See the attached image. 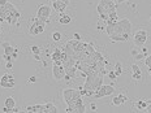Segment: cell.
Here are the masks:
<instances>
[{
	"label": "cell",
	"mask_w": 151,
	"mask_h": 113,
	"mask_svg": "<svg viewBox=\"0 0 151 113\" xmlns=\"http://www.w3.org/2000/svg\"><path fill=\"white\" fill-rule=\"evenodd\" d=\"M113 70H115V73L117 74V77L122 74V65H121L120 61H117V62L115 64V68H113Z\"/></svg>",
	"instance_id": "24"
},
{
	"label": "cell",
	"mask_w": 151,
	"mask_h": 113,
	"mask_svg": "<svg viewBox=\"0 0 151 113\" xmlns=\"http://www.w3.org/2000/svg\"><path fill=\"white\" fill-rule=\"evenodd\" d=\"M61 55H63V49H60V48H55V51H53V52H52V55H51L52 61L61 60Z\"/></svg>",
	"instance_id": "19"
},
{
	"label": "cell",
	"mask_w": 151,
	"mask_h": 113,
	"mask_svg": "<svg viewBox=\"0 0 151 113\" xmlns=\"http://www.w3.org/2000/svg\"><path fill=\"white\" fill-rule=\"evenodd\" d=\"M124 1H128V0H117V4H121V3H124Z\"/></svg>",
	"instance_id": "40"
},
{
	"label": "cell",
	"mask_w": 151,
	"mask_h": 113,
	"mask_svg": "<svg viewBox=\"0 0 151 113\" xmlns=\"http://www.w3.org/2000/svg\"><path fill=\"white\" fill-rule=\"evenodd\" d=\"M50 16H51V7H50V5H46V4L39 5L38 12H37V18L45 21V22H48Z\"/></svg>",
	"instance_id": "9"
},
{
	"label": "cell",
	"mask_w": 151,
	"mask_h": 113,
	"mask_svg": "<svg viewBox=\"0 0 151 113\" xmlns=\"http://www.w3.org/2000/svg\"><path fill=\"white\" fill-rule=\"evenodd\" d=\"M103 77L100 73H90L86 75V81L83 84V90L81 91L82 96H93L94 92L103 84Z\"/></svg>",
	"instance_id": "2"
},
{
	"label": "cell",
	"mask_w": 151,
	"mask_h": 113,
	"mask_svg": "<svg viewBox=\"0 0 151 113\" xmlns=\"http://www.w3.org/2000/svg\"><path fill=\"white\" fill-rule=\"evenodd\" d=\"M141 48H142V53H143V55H145V56H147V49L145 48V47H141Z\"/></svg>",
	"instance_id": "36"
},
{
	"label": "cell",
	"mask_w": 151,
	"mask_h": 113,
	"mask_svg": "<svg viewBox=\"0 0 151 113\" xmlns=\"http://www.w3.org/2000/svg\"><path fill=\"white\" fill-rule=\"evenodd\" d=\"M52 74H53V77H55V79H58V81H61V79H64V78H65L67 72H65L64 67H63V61L61 60L53 61Z\"/></svg>",
	"instance_id": "8"
},
{
	"label": "cell",
	"mask_w": 151,
	"mask_h": 113,
	"mask_svg": "<svg viewBox=\"0 0 151 113\" xmlns=\"http://www.w3.org/2000/svg\"><path fill=\"white\" fill-rule=\"evenodd\" d=\"M14 84H16V81H14L13 74L5 73V74H3L1 78H0V86L4 87V89H13Z\"/></svg>",
	"instance_id": "11"
},
{
	"label": "cell",
	"mask_w": 151,
	"mask_h": 113,
	"mask_svg": "<svg viewBox=\"0 0 151 113\" xmlns=\"http://www.w3.org/2000/svg\"><path fill=\"white\" fill-rule=\"evenodd\" d=\"M130 34H122V35H109L112 42H128Z\"/></svg>",
	"instance_id": "17"
},
{
	"label": "cell",
	"mask_w": 151,
	"mask_h": 113,
	"mask_svg": "<svg viewBox=\"0 0 151 113\" xmlns=\"http://www.w3.org/2000/svg\"><path fill=\"white\" fill-rule=\"evenodd\" d=\"M12 67H13V64H12L11 61H7V64H5V68H7V69H11Z\"/></svg>",
	"instance_id": "33"
},
{
	"label": "cell",
	"mask_w": 151,
	"mask_h": 113,
	"mask_svg": "<svg viewBox=\"0 0 151 113\" xmlns=\"http://www.w3.org/2000/svg\"><path fill=\"white\" fill-rule=\"evenodd\" d=\"M132 72H133V79H136V81L142 79V72H141V68L137 64L132 65Z\"/></svg>",
	"instance_id": "16"
},
{
	"label": "cell",
	"mask_w": 151,
	"mask_h": 113,
	"mask_svg": "<svg viewBox=\"0 0 151 113\" xmlns=\"http://www.w3.org/2000/svg\"><path fill=\"white\" fill-rule=\"evenodd\" d=\"M90 109H91V111H95V109H96V105L94 104V103H91V104H90Z\"/></svg>",
	"instance_id": "35"
},
{
	"label": "cell",
	"mask_w": 151,
	"mask_h": 113,
	"mask_svg": "<svg viewBox=\"0 0 151 113\" xmlns=\"http://www.w3.org/2000/svg\"><path fill=\"white\" fill-rule=\"evenodd\" d=\"M133 42L137 47H143V44L147 42V31L146 30H138L134 33Z\"/></svg>",
	"instance_id": "10"
},
{
	"label": "cell",
	"mask_w": 151,
	"mask_h": 113,
	"mask_svg": "<svg viewBox=\"0 0 151 113\" xmlns=\"http://www.w3.org/2000/svg\"><path fill=\"white\" fill-rule=\"evenodd\" d=\"M7 0H0V5H5V4H7Z\"/></svg>",
	"instance_id": "37"
},
{
	"label": "cell",
	"mask_w": 151,
	"mask_h": 113,
	"mask_svg": "<svg viewBox=\"0 0 151 113\" xmlns=\"http://www.w3.org/2000/svg\"><path fill=\"white\" fill-rule=\"evenodd\" d=\"M128 100L129 99H128L127 95H124V94H119L117 96H115V98L112 99V104L116 105V107H119V105H122L124 103H127Z\"/></svg>",
	"instance_id": "15"
},
{
	"label": "cell",
	"mask_w": 151,
	"mask_h": 113,
	"mask_svg": "<svg viewBox=\"0 0 151 113\" xmlns=\"http://www.w3.org/2000/svg\"><path fill=\"white\" fill-rule=\"evenodd\" d=\"M34 59H35L37 61H39V60H40V59H39V55H34Z\"/></svg>",
	"instance_id": "38"
},
{
	"label": "cell",
	"mask_w": 151,
	"mask_h": 113,
	"mask_svg": "<svg viewBox=\"0 0 151 113\" xmlns=\"http://www.w3.org/2000/svg\"><path fill=\"white\" fill-rule=\"evenodd\" d=\"M56 112H59L58 107L53 104V103H51V102L46 103V113H56Z\"/></svg>",
	"instance_id": "21"
},
{
	"label": "cell",
	"mask_w": 151,
	"mask_h": 113,
	"mask_svg": "<svg viewBox=\"0 0 151 113\" xmlns=\"http://www.w3.org/2000/svg\"><path fill=\"white\" fill-rule=\"evenodd\" d=\"M20 12L12 3H7L5 5H0V18L9 25L17 24V20L20 18Z\"/></svg>",
	"instance_id": "4"
},
{
	"label": "cell",
	"mask_w": 151,
	"mask_h": 113,
	"mask_svg": "<svg viewBox=\"0 0 151 113\" xmlns=\"http://www.w3.org/2000/svg\"><path fill=\"white\" fill-rule=\"evenodd\" d=\"M146 107H147V100L146 99H141L137 103V109L139 112H146Z\"/></svg>",
	"instance_id": "20"
},
{
	"label": "cell",
	"mask_w": 151,
	"mask_h": 113,
	"mask_svg": "<svg viewBox=\"0 0 151 113\" xmlns=\"http://www.w3.org/2000/svg\"><path fill=\"white\" fill-rule=\"evenodd\" d=\"M59 22H60L61 25H68V24L72 22V17L70 16H68V14H63L61 13L60 18H59Z\"/></svg>",
	"instance_id": "22"
},
{
	"label": "cell",
	"mask_w": 151,
	"mask_h": 113,
	"mask_svg": "<svg viewBox=\"0 0 151 113\" xmlns=\"http://www.w3.org/2000/svg\"><path fill=\"white\" fill-rule=\"evenodd\" d=\"M27 113H46V104H35L26 107Z\"/></svg>",
	"instance_id": "13"
},
{
	"label": "cell",
	"mask_w": 151,
	"mask_h": 113,
	"mask_svg": "<svg viewBox=\"0 0 151 113\" xmlns=\"http://www.w3.org/2000/svg\"><path fill=\"white\" fill-rule=\"evenodd\" d=\"M63 98L67 103V109L65 112H77V113H83L86 112V107L82 102V94L80 90L74 89H65L63 91Z\"/></svg>",
	"instance_id": "1"
},
{
	"label": "cell",
	"mask_w": 151,
	"mask_h": 113,
	"mask_svg": "<svg viewBox=\"0 0 151 113\" xmlns=\"http://www.w3.org/2000/svg\"><path fill=\"white\" fill-rule=\"evenodd\" d=\"M130 53H132V56H133V57H136V56L138 55V53H139V48H133V49H132V51H130Z\"/></svg>",
	"instance_id": "29"
},
{
	"label": "cell",
	"mask_w": 151,
	"mask_h": 113,
	"mask_svg": "<svg viewBox=\"0 0 151 113\" xmlns=\"http://www.w3.org/2000/svg\"><path fill=\"white\" fill-rule=\"evenodd\" d=\"M51 1H53V0H51Z\"/></svg>",
	"instance_id": "44"
},
{
	"label": "cell",
	"mask_w": 151,
	"mask_h": 113,
	"mask_svg": "<svg viewBox=\"0 0 151 113\" xmlns=\"http://www.w3.org/2000/svg\"><path fill=\"white\" fill-rule=\"evenodd\" d=\"M115 92V87L112 84H102L98 90L94 92L93 98L94 99H102V98H106V96H109Z\"/></svg>",
	"instance_id": "7"
},
{
	"label": "cell",
	"mask_w": 151,
	"mask_h": 113,
	"mask_svg": "<svg viewBox=\"0 0 151 113\" xmlns=\"http://www.w3.org/2000/svg\"><path fill=\"white\" fill-rule=\"evenodd\" d=\"M52 8L55 9L56 12H59V13H64L65 9L68 8V5L65 4V3L60 1V0H53L52 1Z\"/></svg>",
	"instance_id": "14"
},
{
	"label": "cell",
	"mask_w": 151,
	"mask_h": 113,
	"mask_svg": "<svg viewBox=\"0 0 151 113\" xmlns=\"http://www.w3.org/2000/svg\"><path fill=\"white\" fill-rule=\"evenodd\" d=\"M35 81H37V78H35V77H30L27 82H29V83H34V82H35Z\"/></svg>",
	"instance_id": "34"
},
{
	"label": "cell",
	"mask_w": 151,
	"mask_h": 113,
	"mask_svg": "<svg viewBox=\"0 0 151 113\" xmlns=\"http://www.w3.org/2000/svg\"><path fill=\"white\" fill-rule=\"evenodd\" d=\"M60 39H61V34L59 33V31H53V33H52V40H55V42H59Z\"/></svg>",
	"instance_id": "25"
},
{
	"label": "cell",
	"mask_w": 151,
	"mask_h": 113,
	"mask_svg": "<svg viewBox=\"0 0 151 113\" xmlns=\"http://www.w3.org/2000/svg\"><path fill=\"white\" fill-rule=\"evenodd\" d=\"M115 22H117V12H112V13H109L108 14V18H107V21H106V24L107 25H112V24H115Z\"/></svg>",
	"instance_id": "18"
},
{
	"label": "cell",
	"mask_w": 151,
	"mask_h": 113,
	"mask_svg": "<svg viewBox=\"0 0 151 113\" xmlns=\"http://www.w3.org/2000/svg\"><path fill=\"white\" fill-rule=\"evenodd\" d=\"M145 64H146V67L149 69H151V55H149V56H146V57H145Z\"/></svg>",
	"instance_id": "27"
},
{
	"label": "cell",
	"mask_w": 151,
	"mask_h": 113,
	"mask_svg": "<svg viewBox=\"0 0 151 113\" xmlns=\"http://www.w3.org/2000/svg\"><path fill=\"white\" fill-rule=\"evenodd\" d=\"M4 105H5V107H8V108H11V109H13L14 107H16L14 99H13V98H11V96H9V98H7V99H5V102H4Z\"/></svg>",
	"instance_id": "23"
},
{
	"label": "cell",
	"mask_w": 151,
	"mask_h": 113,
	"mask_svg": "<svg viewBox=\"0 0 151 113\" xmlns=\"http://www.w3.org/2000/svg\"><path fill=\"white\" fill-rule=\"evenodd\" d=\"M1 47L4 48V55L12 56V57H13V60H14V59H17V49L13 48L9 42H3L1 43Z\"/></svg>",
	"instance_id": "12"
},
{
	"label": "cell",
	"mask_w": 151,
	"mask_h": 113,
	"mask_svg": "<svg viewBox=\"0 0 151 113\" xmlns=\"http://www.w3.org/2000/svg\"><path fill=\"white\" fill-rule=\"evenodd\" d=\"M116 8H117V3H115L113 0H100L98 7H96V12H98L100 20L106 22L108 14L115 12Z\"/></svg>",
	"instance_id": "5"
},
{
	"label": "cell",
	"mask_w": 151,
	"mask_h": 113,
	"mask_svg": "<svg viewBox=\"0 0 151 113\" xmlns=\"http://www.w3.org/2000/svg\"><path fill=\"white\" fill-rule=\"evenodd\" d=\"M60 1H63V3H65L67 5H69V0H60Z\"/></svg>",
	"instance_id": "39"
},
{
	"label": "cell",
	"mask_w": 151,
	"mask_h": 113,
	"mask_svg": "<svg viewBox=\"0 0 151 113\" xmlns=\"http://www.w3.org/2000/svg\"><path fill=\"white\" fill-rule=\"evenodd\" d=\"M149 21H150V24H151V17H150V20H149Z\"/></svg>",
	"instance_id": "42"
},
{
	"label": "cell",
	"mask_w": 151,
	"mask_h": 113,
	"mask_svg": "<svg viewBox=\"0 0 151 113\" xmlns=\"http://www.w3.org/2000/svg\"><path fill=\"white\" fill-rule=\"evenodd\" d=\"M46 25L47 22H45V21L39 20V18H33L31 20V25L29 26V33L30 35H38V34H42L43 31H45L46 29Z\"/></svg>",
	"instance_id": "6"
},
{
	"label": "cell",
	"mask_w": 151,
	"mask_h": 113,
	"mask_svg": "<svg viewBox=\"0 0 151 113\" xmlns=\"http://www.w3.org/2000/svg\"><path fill=\"white\" fill-rule=\"evenodd\" d=\"M132 31V22L128 18H122L112 25H107L106 33L107 35H122V34H130Z\"/></svg>",
	"instance_id": "3"
},
{
	"label": "cell",
	"mask_w": 151,
	"mask_h": 113,
	"mask_svg": "<svg viewBox=\"0 0 151 113\" xmlns=\"http://www.w3.org/2000/svg\"><path fill=\"white\" fill-rule=\"evenodd\" d=\"M149 74L151 75V69H149Z\"/></svg>",
	"instance_id": "41"
},
{
	"label": "cell",
	"mask_w": 151,
	"mask_h": 113,
	"mask_svg": "<svg viewBox=\"0 0 151 113\" xmlns=\"http://www.w3.org/2000/svg\"><path fill=\"white\" fill-rule=\"evenodd\" d=\"M0 33H1V30H0Z\"/></svg>",
	"instance_id": "43"
},
{
	"label": "cell",
	"mask_w": 151,
	"mask_h": 113,
	"mask_svg": "<svg viewBox=\"0 0 151 113\" xmlns=\"http://www.w3.org/2000/svg\"><path fill=\"white\" fill-rule=\"evenodd\" d=\"M146 112L151 113V100H147V107H146Z\"/></svg>",
	"instance_id": "30"
},
{
	"label": "cell",
	"mask_w": 151,
	"mask_h": 113,
	"mask_svg": "<svg viewBox=\"0 0 151 113\" xmlns=\"http://www.w3.org/2000/svg\"><path fill=\"white\" fill-rule=\"evenodd\" d=\"M3 59H4L5 61H12V60H13V57H12V56H7V55H3Z\"/></svg>",
	"instance_id": "31"
},
{
	"label": "cell",
	"mask_w": 151,
	"mask_h": 113,
	"mask_svg": "<svg viewBox=\"0 0 151 113\" xmlns=\"http://www.w3.org/2000/svg\"><path fill=\"white\" fill-rule=\"evenodd\" d=\"M31 52H33V55H39V53H40V48L38 46H33V47H31Z\"/></svg>",
	"instance_id": "28"
},
{
	"label": "cell",
	"mask_w": 151,
	"mask_h": 113,
	"mask_svg": "<svg viewBox=\"0 0 151 113\" xmlns=\"http://www.w3.org/2000/svg\"><path fill=\"white\" fill-rule=\"evenodd\" d=\"M74 39H77V40H81V34L80 33H74Z\"/></svg>",
	"instance_id": "32"
},
{
	"label": "cell",
	"mask_w": 151,
	"mask_h": 113,
	"mask_svg": "<svg viewBox=\"0 0 151 113\" xmlns=\"http://www.w3.org/2000/svg\"><path fill=\"white\" fill-rule=\"evenodd\" d=\"M107 77L109 78V79H112V81H115L116 78H117V74L115 73V70H109V72H107Z\"/></svg>",
	"instance_id": "26"
}]
</instances>
